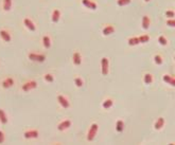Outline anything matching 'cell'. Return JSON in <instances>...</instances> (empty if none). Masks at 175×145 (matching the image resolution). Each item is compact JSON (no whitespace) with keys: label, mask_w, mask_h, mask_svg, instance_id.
<instances>
[{"label":"cell","mask_w":175,"mask_h":145,"mask_svg":"<svg viewBox=\"0 0 175 145\" xmlns=\"http://www.w3.org/2000/svg\"><path fill=\"white\" fill-rule=\"evenodd\" d=\"M0 123L3 124V125L8 123V117H7V114H5V110L1 109V108H0Z\"/></svg>","instance_id":"obj_16"},{"label":"cell","mask_w":175,"mask_h":145,"mask_svg":"<svg viewBox=\"0 0 175 145\" xmlns=\"http://www.w3.org/2000/svg\"><path fill=\"white\" fill-rule=\"evenodd\" d=\"M38 131L36 129H30V130H27V131H24L23 134V137L26 139H36L38 137Z\"/></svg>","instance_id":"obj_6"},{"label":"cell","mask_w":175,"mask_h":145,"mask_svg":"<svg viewBox=\"0 0 175 145\" xmlns=\"http://www.w3.org/2000/svg\"><path fill=\"white\" fill-rule=\"evenodd\" d=\"M101 66H102V74L107 75L108 74V67H109V62L108 58L106 57H103L101 60Z\"/></svg>","instance_id":"obj_5"},{"label":"cell","mask_w":175,"mask_h":145,"mask_svg":"<svg viewBox=\"0 0 175 145\" xmlns=\"http://www.w3.org/2000/svg\"><path fill=\"white\" fill-rule=\"evenodd\" d=\"M166 16H167V17L173 18V17H174V12H173V11H167L166 12Z\"/></svg>","instance_id":"obj_33"},{"label":"cell","mask_w":175,"mask_h":145,"mask_svg":"<svg viewBox=\"0 0 175 145\" xmlns=\"http://www.w3.org/2000/svg\"><path fill=\"white\" fill-rule=\"evenodd\" d=\"M44 79L46 82H48V83H53L54 81V77L52 74H50V73H47V74L44 75Z\"/></svg>","instance_id":"obj_25"},{"label":"cell","mask_w":175,"mask_h":145,"mask_svg":"<svg viewBox=\"0 0 175 145\" xmlns=\"http://www.w3.org/2000/svg\"><path fill=\"white\" fill-rule=\"evenodd\" d=\"M74 83H76L77 87H79V88H81V87L83 86V84H84L81 77H76V79H74Z\"/></svg>","instance_id":"obj_30"},{"label":"cell","mask_w":175,"mask_h":145,"mask_svg":"<svg viewBox=\"0 0 175 145\" xmlns=\"http://www.w3.org/2000/svg\"><path fill=\"white\" fill-rule=\"evenodd\" d=\"M14 83H15V81H14L13 77L9 76V77H5V79H3L2 82H1V86H2V88L9 89V88H11L12 86L14 85Z\"/></svg>","instance_id":"obj_4"},{"label":"cell","mask_w":175,"mask_h":145,"mask_svg":"<svg viewBox=\"0 0 175 145\" xmlns=\"http://www.w3.org/2000/svg\"><path fill=\"white\" fill-rule=\"evenodd\" d=\"M167 24H168L169 26H175V21H174V19L173 18H171V19H169V20H167Z\"/></svg>","instance_id":"obj_32"},{"label":"cell","mask_w":175,"mask_h":145,"mask_svg":"<svg viewBox=\"0 0 175 145\" xmlns=\"http://www.w3.org/2000/svg\"><path fill=\"white\" fill-rule=\"evenodd\" d=\"M0 37H1V39L5 42H10L12 40L11 34H10V32L7 31V30H0Z\"/></svg>","instance_id":"obj_7"},{"label":"cell","mask_w":175,"mask_h":145,"mask_svg":"<svg viewBox=\"0 0 175 145\" xmlns=\"http://www.w3.org/2000/svg\"><path fill=\"white\" fill-rule=\"evenodd\" d=\"M42 45L46 49H49L50 46H51V40H50V37L48 35H45L42 37Z\"/></svg>","instance_id":"obj_19"},{"label":"cell","mask_w":175,"mask_h":145,"mask_svg":"<svg viewBox=\"0 0 175 145\" xmlns=\"http://www.w3.org/2000/svg\"><path fill=\"white\" fill-rule=\"evenodd\" d=\"M71 126V121H69V120H65V121L61 122L60 124H58V129L60 130V131H63V130L67 129V128H69Z\"/></svg>","instance_id":"obj_9"},{"label":"cell","mask_w":175,"mask_h":145,"mask_svg":"<svg viewBox=\"0 0 175 145\" xmlns=\"http://www.w3.org/2000/svg\"><path fill=\"white\" fill-rule=\"evenodd\" d=\"M144 1H145V2H148V1H150V0H144Z\"/></svg>","instance_id":"obj_34"},{"label":"cell","mask_w":175,"mask_h":145,"mask_svg":"<svg viewBox=\"0 0 175 145\" xmlns=\"http://www.w3.org/2000/svg\"><path fill=\"white\" fill-rule=\"evenodd\" d=\"M116 130L118 132H122L124 130V122L122 120H118L116 123Z\"/></svg>","instance_id":"obj_20"},{"label":"cell","mask_w":175,"mask_h":145,"mask_svg":"<svg viewBox=\"0 0 175 145\" xmlns=\"http://www.w3.org/2000/svg\"><path fill=\"white\" fill-rule=\"evenodd\" d=\"M103 35L105 36H108L111 35V34H113L114 32H115V28H114L113 26H106L104 29H103Z\"/></svg>","instance_id":"obj_13"},{"label":"cell","mask_w":175,"mask_h":145,"mask_svg":"<svg viewBox=\"0 0 175 145\" xmlns=\"http://www.w3.org/2000/svg\"><path fill=\"white\" fill-rule=\"evenodd\" d=\"M148 26H150V18L145 15L142 18V28H143L144 30H148Z\"/></svg>","instance_id":"obj_22"},{"label":"cell","mask_w":175,"mask_h":145,"mask_svg":"<svg viewBox=\"0 0 175 145\" xmlns=\"http://www.w3.org/2000/svg\"><path fill=\"white\" fill-rule=\"evenodd\" d=\"M144 84H146V85H150V84L153 82V76H152V74H150V73H146V74H144Z\"/></svg>","instance_id":"obj_23"},{"label":"cell","mask_w":175,"mask_h":145,"mask_svg":"<svg viewBox=\"0 0 175 145\" xmlns=\"http://www.w3.org/2000/svg\"><path fill=\"white\" fill-rule=\"evenodd\" d=\"M12 3H13V0H2V9L5 12H9L12 8Z\"/></svg>","instance_id":"obj_12"},{"label":"cell","mask_w":175,"mask_h":145,"mask_svg":"<svg viewBox=\"0 0 175 145\" xmlns=\"http://www.w3.org/2000/svg\"><path fill=\"white\" fill-rule=\"evenodd\" d=\"M60 17H61V12L60 10H54L53 13H52V22L56 23V22L60 20Z\"/></svg>","instance_id":"obj_17"},{"label":"cell","mask_w":175,"mask_h":145,"mask_svg":"<svg viewBox=\"0 0 175 145\" xmlns=\"http://www.w3.org/2000/svg\"><path fill=\"white\" fill-rule=\"evenodd\" d=\"M98 129H99V126H98V124H95V123L91 124L90 128H89V130H88V134H87V140H88V141H92L93 139H95V134H97Z\"/></svg>","instance_id":"obj_3"},{"label":"cell","mask_w":175,"mask_h":145,"mask_svg":"<svg viewBox=\"0 0 175 145\" xmlns=\"http://www.w3.org/2000/svg\"><path fill=\"white\" fill-rule=\"evenodd\" d=\"M58 101L60 105L62 106L63 108H69V106H70L68 100H67L66 97H64V95H58Z\"/></svg>","instance_id":"obj_8"},{"label":"cell","mask_w":175,"mask_h":145,"mask_svg":"<svg viewBox=\"0 0 175 145\" xmlns=\"http://www.w3.org/2000/svg\"><path fill=\"white\" fill-rule=\"evenodd\" d=\"M113 105H114V102H113V100H111V99H107V100H105V101L103 102V104H102V107L104 108V109H109V108H111V107H113Z\"/></svg>","instance_id":"obj_21"},{"label":"cell","mask_w":175,"mask_h":145,"mask_svg":"<svg viewBox=\"0 0 175 145\" xmlns=\"http://www.w3.org/2000/svg\"><path fill=\"white\" fill-rule=\"evenodd\" d=\"M5 134H3L2 130H0V144H2V143L5 142Z\"/></svg>","instance_id":"obj_31"},{"label":"cell","mask_w":175,"mask_h":145,"mask_svg":"<svg viewBox=\"0 0 175 145\" xmlns=\"http://www.w3.org/2000/svg\"><path fill=\"white\" fill-rule=\"evenodd\" d=\"M23 23H24V26H26L28 29H29L30 31H32V32L35 31V26H34L33 21H32V20L30 19V18H24Z\"/></svg>","instance_id":"obj_11"},{"label":"cell","mask_w":175,"mask_h":145,"mask_svg":"<svg viewBox=\"0 0 175 145\" xmlns=\"http://www.w3.org/2000/svg\"><path fill=\"white\" fill-rule=\"evenodd\" d=\"M131 3V0H117V5L119 7H124V5H127Z\"/></svg>","instance_id":"obj_27"},{"label":"cell","mask_w":175,"mask_h":145,"mask_svg":"<svg viewBox=\"0 0 175 145\" xmlns=\"http://www.w3.org/2000/svg\"><path fill=\"white\" fill-rule=\"evenodd\" d=\"M158 42H159L161 46H167L168 40H167V38L164 37V36H159V37H158Z\"/></svg>","instance_id":"obj_29"},{"label":"cell","mask_w":175,"mask_h":145,"mask_svg":"<svg viewBox=\"0 0 175 145\" xmlns=\"http://www.w3.org/2000/svg\"><path fill=\"white\" fill-rule=\"evenodd\" d=\"M72 60H73V64L76 66H80L82 64V57H81V54L79 52H74L73 53V56H72Z\"/></svg>","instance_id":"obj_10"},{"label":"cell","mask_w":175,"mask_h":145,"mask_svg":"<svg viewBox=\"0 0 175 145\" xmlns=\"http://www.w3.org/2000/svg\"><path fill=\"white\" fill-rule=\"evenodd\" d=\"M162 79H164V83L170 84V85H171V86H173V87H174V86H175V79H174V77L171 76V75H168V74L164 75V77H162Z\"/></svg>","instance_id":"obj_14"},{"label":"cell","mask_w":175,"mask_h":145,"mask_svg":"<svg viewBox=\"0 0 175 145\" xmlns=\"http://www.w3.org/2000/svg\"><path fill=\"white\" fill-rule=\"evenodd\" d=\"M164 118H158L157 121L155 122V125H154V127H155V129L159 130L162 128V126H164Z\"/></svg>","instance_id":"obj_18"},{"label":"cell","mask_w":175,"mask_h":145,"mask_svg":"<svg viewBox=\"0 0 175 145\" xmlns=\"http://www.w3.org/2000/svg\"><path fill=\"white\" fill-rule=\"evenodd\" d=\"M82 3L86 8H88V9H91V10L97 9V5L95 2H92V1H90V0H82Z\"/></svg>","instance_id":"obj_15"},{"label":"cell","mask_w":175,"mask_h":145,"mask_svg":"<svg viewBox=\"0 0 175 145\" xmlns=\"http://www.w3.org/2000/svg\"><path fill=\"white\" fill-rule=\"evenodd\" d=\"M154 62H155L156 65H162V57L160 56V55L156 54L155 56H154Z\"/></svg>","instance_id":"obj_28"},{"label":"cell","mask_w":175,"mask_h":145,"mask_svg":"<svg viewBox=\"0 0 175 145\" xmlns=\"http://www.w3.org/2000/svg\"><path fill=\"white\" fill-rule=\"evenodd\" d=\"M138 39H139V42H141V44H145V42H148V40H150V36L148 35H141L138 37Z\"/></svg>","instance_id":"obj_26"},{"label":"cell","mask_w":175,"mask_h":145,"mask_svg":"<svg viewBox=\"0 0 175 145\" xmlns=\"http://www.w3.org/2000/svg\"><path fill=\"white\" fill-rule=\"evenodd\" d=\"M36 87H37V83H36V81H33V79H32V81L26 82V83L21 86V90L24 91V92H28V91H31V90H33V89H35Z\"/></svg>","instance_id":"obj_2"},{"label":"cell","mask_w":175,"mask_h":145,"mask_svg":"<svg viewBox=\"0 0 175 145\" xmlns=\"http://www.w3.org/2000/svg\"><path fill=\"white\" fill-rule=\"evenodd\" d=\"M127 42H129L130 46H137V45L140 44L138 37H131L129 40H127Z\"/></svg>","instance_id":"obj_24"},{"label":"cell","mask_w":175,"mask_h":145,"mask_svg":"<svg viewBox=\"0 0 175 145\" xmlns=\"http://www.w3.org/2000/svg\"><path fill=\"white\" fill-rule=\"evenodd\" d=\"M28 58L32 62H38V63H44L46 60V55L44 54H37V53H29L28 54Z\"/></svg>","instance_id":"obj_1"}]
</instances>
